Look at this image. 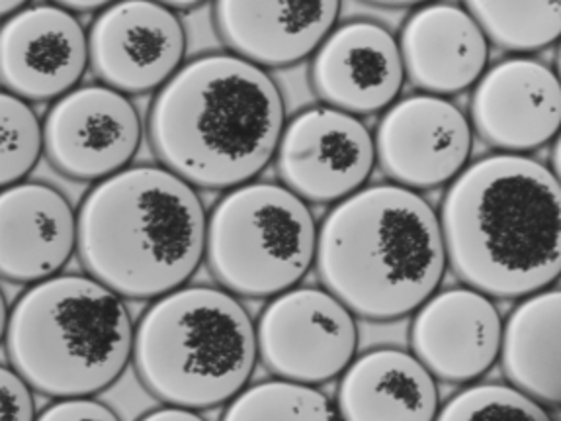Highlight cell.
I'll return each mask as SVG.
<instances>
[{
    "label": "cell",
    "mask_w": 561,
    "mask_h": 421,
    "mask_svg": "<svg viewBox=\"0 0 561 421\" xmlns=\"http://www.w3.org/2000/svg\"><path fill=\"white\" fill-rule=\"evenodd\" d=\"M561 296L543 288L520 298L501 333L499 359L508 385L542 406L561 400Z\"/></svg>",
    "instance_id": "cell-21"
},
{
    "label": "cell",
    "mask_w": 561,
    "mask_h": 421,
    "mask_svg": "<svg viewBox=\"0 0 561 421\" xmlns=\"http://www.w3.org/2000/svg\"><path fill=\"white\" fill-rule=\"evenodd\" d=\"M87 36L92 73L124 94L161 89L186 56L181 19L157 0L112 2L100 10Z\"/></svg>",
    "instance_id": "cell-12"
},
{
    "label": "cell",
    "mask_w": 561,
    "mask_h": 421,
    "mask_svg": "<svg viewBox=\"0 0 561 421\" xmlns=\"http://www.w3.org/2000/svg\"><path fill=\"white\" fill-rule=\"evenodd\" d=\"M376 161L391 183L431 191L454 181L470 161V118L436 94H411L393 102L374 138Z\"/></svg>",
    "instance_id": "cell-11"
},
{
    "label": "cell",
    "mask_w": 561,
    "mask_h": 421,
    "mask_svg": "<svg viewBox=\"0 0 561 421\" xmlns=\"http://www.w3.org/2000/svg\"><path fill=\"white\" fill-rule=\"evenodd\" d=\"M286 126L278 84L236 54L182 64L154 96L147 134L161 166L206 191H229L268 167Z\"/></svg>",
    "instance_id": "cell-2"
},
{
    "label": "cell",
    "mask_w": 561,
    "mask_h": 421,
    "mask_svg": "<svg viewBox=\"0 0 561 421\" xmlns=\"http://www.w3.org/2000/svg\"><path fill=\"white\" fill-rule=\"evenodd\" d=\"M318 224L308 202L276 183L229 189L206 226L204 259L216 283L239 298H272L316 263Z\"/></svg>",
    "instance_id": "cell-7"
},
{
    "label": "cell",
    "mask_w": 561,
    "mask_h": 421,
    "mask_svg": "<svg viewBox=\"0 0 561 421\" xmlns=\"http://www.w3.org/2000/svg\"><path fill=\"white\" fill-rule=\"evenodd\" d=\"M51 2L69 12H96V10L106 9L116 0H51Z\"/></svg>",
    "instance_id": "cell-29"
},
{
    "label": "cell",
    "mask_w": 561,
    "mask_h": 421,
    "mask_svg": "<svg viewBox=\"0 0 561 421\" xmlns=\"http://www.w3.org/2000/svg\"><path fill=\"white\" fill-rule=\"evenodd\" d=\"M413 314L411 353L436 380L470 385L495 365L503 320L488 294L466 284L436 291Z\"/></svg>",
    "instance_id": "cell-15"
},
{
    "label": "cell",
    "mask_w": 561,
    "mask_h": 421,
    "mask_svg": "<svg viewBox=\"0 0 561 421\" xmlns=\"http://www.w3.org/2000/svg\"><path fill=\"white\" fill-rule=\"evenodd\" d=\"M44 153L55 171L99 183L126 169L141 146V118L127 94L106 84L75 87L42 124Z\"/></svg>",
    "instance_id": "cell-10"
},
{
    "label": "cell",
    "mask_w": 561,
    "mask_h": 421,
    "mask_svg": "<svg viewBox=\"0 0 561 421\" xmlns=\"http://www.w3.org/2000/svg\"><path fill=\"white\" fill-rule=\"evenodd\" d=\"M44 153L42 122L30 102L0 91V189L24 181Z\"/></svg>",
    "instance_id": "cell-24"
},
{
    "label": "cell",
    "mask_w": 561,
    "mask_h": 421,
    "mask_svg": "<svg viewBox=\"0 0 561 421\" xmlns=\"http://www.w3.org/2000/svg\"><path fill=\"white\" fill-rule=\"evenodd\" d=\"M77 251V214L46 183L0 189V278L36 284L61 273Z\"/></svg>",
    "instance_id": "cell-18"
},
{
    "label": "cell",
    "mask_w": 561,
    "mask_h": 421,
    "mask_svg": "<svg viewBox=\"0 0 561 421\" xmlns=\"http://www.w3.org/2000/svg\"><path fill=\"white\" fill-rule=\"evenodd\" d=\"M316 266L323 288L354 316L401 320L443 283L438 214L401 184L363 186L335 202L318 228Z\"/></svg>",
    "instance_id": "cell-3"
},
{
    "label": "cell",
    "mask_w": 561,
    "mask_h": 421,
    "mask_svg": "<svg viewBox=\"0 0 561 421\" xmlns=\"http://www.w3.org/2000/svg\"><path fill=\"white\" fill-rule=\"evenodd\" d=\"M256 353L272 375L325 385L343 375L358 349V326L327 288L291 286L272 296L254 326Z\"/></svg>",
    "instance_id": "cell-8"
},
{
    "label": "cell",
    "mask_w": 561,
    "mask_h": 421,
    "mask_svg": "<svg viewBox=\"0 0 561 421\" xmlns=\"http://www.w3.org/2000/svg\"><path fill=\"white\" fill-rule=\"evenodd\" d=\"M491 44L528 56L558 42L561 0H463Z\"/></svg>",
    "instance_id": "cell-22"
},
{
    "label": "cell",
    "mask_w": 561,
    "mask_h": 421,
    "mask_svg": "<svg viewBox=\"0 0 561 421\" xmlns=\"http://www.w3.org/2000/svg\"><path fill=\"white\" fill-rule=\"evenodd\" d=\"M398 44L405 79L436 96L468 91L488 69V36L468 10L448 2L421 4Z\"/></svg>",
    "instance_id": "cell-19"
},
{
    "label": "cell",
    "mask_w": 561,
    "mask_h": 421,
    "mask_svg": "<svg viewBox=\"0 0 561 421\" xmlns=\"http://www.w3.org/2000/svg\"><path fill=\"white\" fill-rule=\"evenodd\" d=\"M552 418L546 406L513 385H471L438 408L436 420H533Z\"/></svg>",
    "instance_id": "cell-25"
},
{
    "label": "cell",
    "mask_w": 561,
    "mask_h": 421,
    "mask_svg": "<svg viewBox=\"0 0 561 421\" xmlns=\"http://www.w3.org/2000/svg\"><path fill=\"white\" fill-rule=\"evenodd\" d=\"M9 304H7L4 293L0 291V343L4 341V335H7V328H9Z\"/></svg>",
    "instance_id": "cell-32"
},
{
    "label": "cell",
    "mask_w": 561,
    "mask_h": 421,
    "mask_svg": "<svg viewBox=\"0 0 561 421\" xmlns=\"http://www.w3.org/2000/svg\"><path fill=\"white\" fill-rule=\"evenodd\" d=\"M339 12L341 0H216L214 22L231 54L271 69L313 56Z\"/></svg>",
    "instance_id": "cell-17"
},
{
    "label": "cell",
    "mask_w": 561,
    "mask_h": 421,
    "mask_svg": "<svg viewBox=\"0 0 561 421\" xmlns=\"http://www.w3.org/2000/svg\"><path fill=\"white\" fill-rule=\"evenodd\" d=\"M226 406V420L327 421L339 418L335 406L318 386L282 376L244 386Z\"/></svg>",
    "instance_id": "cell-23"
},
{
    "label": "cell",
    "mask_w": 561,
    "mask_h": 421,
    "mask_svg": "<svg viewBox=\"0 0 561 421\" xmlns=\"http://www.w3.org/2000/svg\"><path fill=\"white\" fill-rule=\"evenodd\" d=\"M34 390L12 368L0 365V421H27L36 418Z\"/></svg>",
    "instance_id": "cell-26"
},
{
    "label": "cell",
    "mask_w": 561,
    "mask_h": 421,
    "mask_svg": "<svg viewBox=\"0 0 561 421\" xmlns=\"http://www.w3.org/2000/svg\"><path fill=\"white\" fill-rule=\"evenodd\" d=\"M39 420L54 421H112L118 420L116 412L108 403L100 402L94 396H64L54 398V402L46 406L39 413Z\"/></svg>",
    "instance_id": "cell-27"
},
{
    "label": "cell",
    "mask_w": 561,
    "mask_h": 421,
    "mask_svg": "<svg viewBox=\"0 0 561 421\" xmlns=\"http://www.w3.org/2000/svg\"><path fill=\"white\" fill-rule=\"evenodd\" d=\"M157 2L172 10H188L194 9V7H199V4L206 2V0H157Z\"/></svg>",
    "instance_id": "cell-33"
},
{
    "label": "cell",
    "mask_w": 561,
    "mask_h": 421,
    "mask_svg": "<svg viewBox=\"0 0 561 421\" xmlns=\"http://www.w3.org/2000/svg\"><path fill=\"white\" fill-rule=\"evenodd\" d=\"M134 321L119 294L91 275L32 284L12 306L4 335L10 366L32 390L94 396L131 363Z\"/></svg>",
    "instance_id": "cell-5"
},
{
    "label": "cell",
    "mask_w": 561,
    "mask_h": 421,
    "mask_svg": "<svg viewBox=\"0 0 561 421\" xmlns=\"http://www.w3.org/2000/svg\"><path fill=\"white\" fill-rule=\"evenodd\" d=\"M335 408L351 421H428L440 402L435 376L413 353L381 348L344 368Z\"/></svg>",
    "instance_id": "cell-20"
},
{
    "label": "cell",
    "mask_w": 561,
    "mask_h": 421,
    "mask_svg": "<svg viewBox=\"0 0 561 421\" xmlns=\"http://www.w3.org/2000/svg\"><path fill=\"white\" fill-rule=\"evenodd\" d=\"M256 359L253 320L221 286L182 284L154 298L134 330L139 383L157 400L196 412L236 398Z\"/></svg>",
    "instance_id": "cell-6"
},
{
    "label": "cell",
    "mask_w": 561,
    "mask_h": 421,
    "mask_svg": "<svg viewBox=\"0 0 561 421\" xmlns=\"http://www.w3.org/2000/svg\"><path fill=\"white\" fill-rule=\"evenodd\" d=\"M87 67V30L54 2L24 7L0 26V84L24 101H57Z\"/></svg>",
    "instance_id": "cell-13"
},
{
    "label": "cell",
    "mask_w": 561,
    "mask_h": 421,
    "mask_svg": "<svg viewBox=\"0 0 561 421\" xmlns=\"http://www.w3.org/2000/svg\"><path fill=\"white\" fill-rule=\"evenodd\" d=\"M274 159L291 193L311 204H335L370 179L376 147L363 120L323 104L284 126Z\"/></svg>",
    "instance_id": "cell-9"
},
{
    "label": "cell",
    "mask_w": 561,
    "mask_h": 421,
    "mask_svg": "<svg viewBox=\"0 0 561 421\" xmlns=\"http://www.w3.org/2000/svg\"><path fill=\"white\" fill-rule=\"evenodd\" d=\"M27 0H0V19H9L14 12L24 9Z\"/></svg>",
    "instance_id": "cell-31"
},
{
    "label": "cell",
    "mask_w": 561,
    "mask_h": 421,
    "mask_svg": "<svg viewBox=\"0 0 561 421\" xmlns=\"http://www.w3.org/2000/svg\"><path fill=\"white\" fill-rule=\"evenodd\" d=\"M403 83L398 39L376 22H346L331 30L313 52V91L336 111L353 116L378 114L398 101Z\"/></svg>",
    "instance_id": "cell-16"
},
{
    "label": "cell",
    "mask_w": 561,
    "mask_h": 421,
    "mask_svg": "<svg viewBox=\"0 0 561 421\" xmlns=\"http://www.w3.org/2000/svg\"><path fill=\"white\" fill-rule=\"evenodd\" d=\"M471 129L503 153H528L550 144L561 124V84L548 65L508 57L485 69L470 101Z\"/></svg>",
    "instance_id": "cell-14"
},
{
    "label": "cell",
    "mask_w": 561,
    "mask_h": 421,
    "mask_svg": "<svg viewBox=\"0 0 561 421\" xmlns=\"http://www.w3.org/2000/svg\"><path fill=\"white\" fill-rule=\"evenodd\" d=\"M146 420H159V421H192L202 420L196 410L191 408H184V406H174V403H164L161 408H157L153 412L146 413L144 416Z\"/></svg>",
    "instance_id": "cell-28"
},
{
    "label": "cell",
    "mask_w": 561,
    "mask_h": 421,
    "mask_svg": "<svg viewBox=\"0 0 561 421\" xmlns=\"http://www.w3.org/2000/svg\"><path fill=\"white\" fill-rule=\"evenodd\" d=\"M440 210L446 263L491 298H525L561 271L558 174L526 153H493L450 181Z\"/></svg>",
    "instance_id": "cell-1"
},
{
    "label": "cell",
    "mask_w": 561,
    "mask_h": 421,
    "mask_svg": "<svg viewBox=\"0 0 561 421\" xmlns=\"http://www.w3.org/2000/svg\"><path fill=\"white\" fill-rule=\"evenodd\" d=\"M374 7H386V9H408V7H421L428 0H363Z\"/></svg>",
    "instance_id": "cell-30"
},
{
    "label": "cell",
    "mask_w": 561,
    "mask_h": 421,
    "mask_svg": "<svg viewBox=\"0 0 561 421\" xmlns=\"http://www.w3.org/2000/svg\"><path fill=\"white\" fill-rule=\"evenodd\" d=\"M196 189L167 167H126L92 186L77 212L84 273L127 300H154L188 283L206 249Z\"/></svg>",
    "instance_id": "cell-4"
}]
</instances>
